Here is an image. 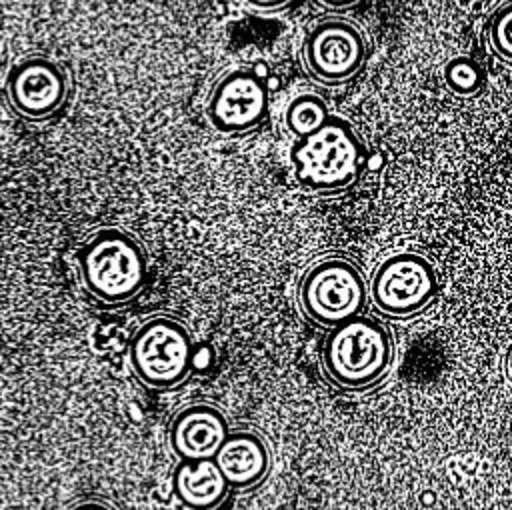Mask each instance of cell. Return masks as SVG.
<instances>
[{"mask_svg":"<svg viewBox=\"0 0 512 510\" xmlns=\"http://www.w3.org/2000/svg\"><path fill=\"white\" fill-rule=\"evenodd\" d=\"M444 80L454 94H476L484 84V70L468 56H456L444 66Z\"/></svg>","mask_w":512,"mask_h":510,"instance_id":"cell-14","label":"cell"},{"mask_svg":"<svg viewBox=\"0 0 512 510\" xmlns=\"http://www.w3.org/2000/svg\"><path fill=\"white\" fill-rule=\"evenodd\" d=\"M130 362L144 384L176 386L188 376L194 362L190 332L174 318L154 316L134 332Z\"/></svg>","mask_w":512,"mask_h":510,"instance_id":"cell-5","label":"cell"},{"mask_svg":"<svg viewBox=\"0 0 512 510\" xmlns=\"http://www.w3.org/2000/svg\"><path fill=\"white\" fill-rule=\"evenodd\" d=\"M214 462L228 486L250 488L266 476L270 468V452L256 432L236 430L226 436L214 456Z\"/></svg>","mask_w":512,"mask_h":510,"instance_id":"cell-11","label":"cell"},{"mask_svg":"<svg viewBox=\"0 0 512 510\" xmlns=\"http://www.w3.org/2000/svg\"><path fill=\"white\" fill-rule=\"evenodd\" d=\"M366 282L356 264L344 258H324L310 266L298 286L302 312L322 324L338 326L358 316L366 304Z\"/></svg>","mask_w":512,"mask_h":510,"instance_id":"cell-4","label":"cell"},{"mask_svg":"<svg viewBox=\"0 0 512 510\" xmlns=\"http://www.w3.org/2000/svg\"><path fill=\"white\" fill-rule=\"evenodd\" d=\"M332 114L326 102L316 94H298L284 108V126L298 138L316 132Z\"/></svg>","mask_w":512,"mask_h":510,"instance_id":"cell-13","label":"cell"},{"mask_svg":"<svg viewBox=\"0 0 512 510\" xmlns=\"http://www.w3.org/2000/svg\"><path fill=\"white\" fill-rule=\"evenodd\" d=\"M296 180L316 192L350 186L362 172L364 146L350 122L330 116L316 132L298 138L290 148Z\"/></svg>","mask_w":512,"mask_h":510,"instance_id":"cell-2","label":"cell"},{"mask_svg":"<svg viewBox=\"0 0 512 510\" xmlns=\"http://www.w3.org/2000/svg\"><path fill=\"white\" fill-rule=\"evenodd\" d=\"M302 56L308 72L324 84L352 78L366 60V40L348 20H322L306 36Z\"/></svg>","mask_w":512,"mask_h":510,"instance_id":"cell-7","label":"cell"},{"mask_svg":"<svg viewBox=\"0 0 512 510\" xmlns=\"http://www.w3.org/2000/svg\"><path fill=\"white\" fill-rule=\"evenodd\" d=\"M230 434L226 416L210 404L182 408L170 424V446L180 460L214 458Z\"/></svg>","mask_w":512,"mask_h":510,"instance_id":"cell-10","label":"cell"},{"mask_svg":"<svg viewBox=\"0 0 512 510\" xmlns=\"http://www.w3.org/2000/svg\"><path fill=\"white\" fill-rule=\"evenodd\" d=\"M72 510H114V508H110V506H108V504H104V502L90 500V502H82V504L74 506Z\"/></svg>","mask_w":512,"mask_h":510,"instance_id":"cell-18","label":"cell"},{"mask_svg":"<svg viewBox=\"0 0 512 510\" xmlns=\"http://www.w3.org/2000/svg\"><path fill=\"white\" fill-rule=\"evenodd\" d=\"M270 92L262 76L248 68L226 72L212 88L206 102L210 126L222 134L256 128L268 114Z\"/></svg>","mask_w":512,"mask_h":510,"instance_id":"cell-8","label":"cell"},{"mask_svg":"<svg viewBox=\"0 0 512 510\" xmlns=\"http://www.w3.org/2000/svg\"><path fill=\"white\" fill-rule=\"evenodd\" d=\"M242 2L256 10H278V8L286 6L290 0H242Z\"/></svg>","mask_w":512,"mask_h":510,"instance_id":"cell-16","label":"cell"},{"mask_svg":"<svg viewBox=\"0 0 512 510\" xmlns=\"http://www.w3.org/2000/svg\"><path fill=\"white\" fill-rule=\"evenodd\" d=\"M172 486L176 498L190 510H214L228 494V482L214 458L180 460Z\"/></svg>","mask_w":512,"mask_h":510,"instance_id":"cell-12","label":"cell"},{"mask_svg":"<svg viewBox=\"0 0 512 510\" xmlns=\"http://www.w3.org/2000/svg\"><path fill=\"white\" fill-rule=\"evenodd\" d=\"M6 94L20 116L28 120H44L58 112L66 102L68 80L54 60L28 56L10 68Z\"/></svg>","mask_w":512,"mask_h":510,"instance_id":"cell-9","label":"cell"},{"mask_svg":"<svg viewBox=\"0 0 512 510\" xmlns=\"http://www.w3.org/2000/svg\"><path fill=\"white\" fill-rule=\"evenodd\" d=\"M390 362L392 340L388 330L364 316L334 326L322 346V366L328 378L350 390L376 384Z\"/></svg>","mask_w":512,"mask_h":510,"instance_id":"cell-3","label":"cell"},{"mask_svg":"<svg viewBox=\"0 0 512 510\" xmlns=\"http://www.w3.org/2000/svg\"><path fill=\"white\" fill-rule=\"evenodd\" d=\"M490 44L492 50L512 62V2L496 10V14L490 20Z\"/></svg>","mask_w":512,"mask_h":510,"instance_id":"cell-15","label":"cell"},{"mask_svg":"<svg viewBox=\"0 0 512 510\" xmlns=\"http://www.w3.org/2000/svg\"><path fill=\"white\" fill-rule=\"evenodd\" d=\"M436 288L434 266L424 256L398 252L376 268L370 282V298L382 314L410 316L434 298Z\"/></svg>","mask_w":512,"mask_h":510,"instance_id":"cell-6","label":"cell"},{"mask_svg":"<svg viewBox=\"0 0 512 510\" xmlns=\"http://www.w3.org/2000/svg\"><path fill=\"white\" fill-rule=\"evenodd\" d=\"M322 6L332 8V10H342V8H350L354 4H358L360 0H318Z\"/></svg>","mask_w":512,"mask_h":510,"instance_id":"cell-17","label":"cell"},{"mask_svg":"<svg viewBox=\"0 0 512 510\" xmlns=\"http://www.w3.org/2000/svg\"><path fill=\"white\" fill-rule=\"evenodd\" d=\"M84 288L106 304L134 298L146 284L148 258L142 244L126 230L104 228L78 252Z\"/></svg>","mask_w":512,"mask_h":510,"instance_id":"cell-1","label":"cell"},{"mask_svg":"<svg viewBox=\"0 0 512 510\" xmlns=\"http://www.w3.org/2000/svg\"><path fill=\"white\" fill-rule=\"evenodd\" d=\"M508 374L512 378V348H510V354H508Z\"/></svg>","mask_w":512,"mask_h":510,"instance_id":"cell-19","label":"cell"}]
</instances>
